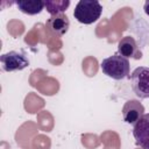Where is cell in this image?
I'll return each instance as SVG.
<instances>
[{
    "mask_svg": "<svg viewBox=\"0 0 149 149\" xmlns=\"http://www.w3.org/2000/svg\"><path fill=\"white\" fill-rule=\"evenodd\" d=\"M129 66L130 65H129L128 58L121 56L119 52H115L112 56L102 59L100 63V69L102 73L115 80L128 78Z\"/></svg>",
    "mask_w": 149,
    "mask_h": 149,
    "instance_id": "obj_1",
    "label": "cell"
},
{
    "mask_svg": "<svg viewBox=\"0 0 149 149\" xmlns=\"http://www.w3.org/2000/svg\"><path fill=\"white\" fill-rule=\"evenodd\" d=\"M1 68L6 72L21 71L29 65V59L23 51L12 50L0 56Z\"/></svg>",
    "mask_w": 149,
    "mask_h": 149,
    "instance_id": "obj_4",
    "label": "cell"
},
{
    "mask_svg": "<svg viewBox=\"0 0 149 149\" xmlns=\"http://www.w3.org/2000/svg\"><path fill=\"white\" fill-rule=\"evenodd\" d=\"M70 6L69 0H48L45 1V9L50 15L63 14Z\"/></svg>",
    "mask_w": 149,
    "mask_h": 149,
    "instance_id": "obj_10",
    "label": "cell"
},
{
    "mask_svg": "<svg viewBox=\"0 0 149 149\" xmlns=\"http://www.w3.org/2000/svg\"><path fill=\"white\" fill-rule=\"evenodd\" d=\"M143 114L144 106L136 99L127 100L122 107V118L128 125H135Z\"/></svg>",
    "mask_w": 149,
    "mask_h": 149,
    "instance_id": "obj_7",
    "label": "cell"
},
{
    "mask_svg": "<svg viewBox=\"0 0 149 149\" xmlns=\"http://www.w3.org/2000/svg\"><path fill=\"white\" fill-rule=\"evenodd\" d=\"M143 9H144V13H146L147 15H149V0H147V1L144 2Z\"/></svg>",
    "mask_w": 149,
    "mask_h": 149,
    "instance_id": "obj_11",
    "label": "cell"
},
{
    "mask_svg": "<svg viewBox=\"0 0 149 149\" xmlns=\"http://www.w3.org/2000/svg\"><path fill=\"white\" fill-rule=\"evenodd\" d=\"M118 52L126 58H133V59L142 58V52L139 48V44L136 43L135 38L132 36H125L119 41Z\"/></svg>",
    "mask_w": 149,
    "mask_h": 149,
    "instance_id": "obj_8",
    "label": "cell"
},
{
    "mask_svg": "<svg viewBox=\"0 0 149 149\" xmlns=\"http://www.w3.org/2000/svg\"><path fill=\"white\" fill-rule=\"evenodd\" d=\"M69 27L70 20L65 14L51 15L45 22V28L48 33L56 37H62L63 35H65L69 30Z\"/></svg>",
    "mask_w": 149,
    "mask_h": 149,
    "instance_id": "obj_6",
    "label": "cell"
},
{
    "mask_svg": "<svg viewBox=\"0 0 149 149\" xmlns=\"http://www.w3.org/2000/svg\"><path fill=\"white\" fill-rule=\"evenodd\" d=\"M20 12L28 15H36L45 8V1L41 0H19L14 2Z\"/></svg>",
    "mask_w": 149,
    "mask_h": 149,
    "instance_id": "obj_9",
    "label": "cell"
},
{
    "mask_svg": "<svg viewBox=\"0 0 149 149\" xmlns=\"http://www.w3.org/2000/svg\"><path fill=\"white\" fill-rule=\"evenodd\" d=\"M133 92L140 99H149V68L139 66L129 74Z\"/></svg>",
    "mask_w": 149,
    "mask_h": 149,
    "instance_id": "obj_3",
    "label": "cell"
},
{
    "mask_svg": "<svg viewBox=\"0 0 149 149\" xmlns=\"http://www.w3.org/2000/svg\"><path fill=\"white\" fill-rule=\"evenodd\" d=\"M102 6L97 0H80L74 7L73 16L83 24H91L100 17Z\"/></svg>",
    "mask_w": 149,
    "mask_h": 149,
    "instance_id": "obj_2",
    "label": "cell"
},
{
    "mask_svg": "<svg viewBox=\"0 0 149 149\" xmlns=\"http://www.w3.org/2000/svg\"><path fill=\"white\" fill-rule=\"evenodd\" d=\"M135 142L142 149H149V113L143 114L133 127Z\"/></svg>",
    "mask_w": 149,
    "mask_h": 149,
    "instance_id": "obj_5",
    "label": "cell"
}]
</instances>
